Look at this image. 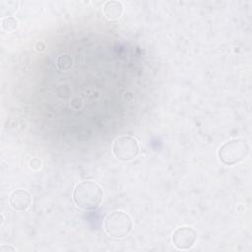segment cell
<instances>
[{
    "label": "cell",
    "instance_id": "1",
    "mask_svg": "<svg viewBox=\"0 0 252 252\" xmlns=\"http://www.w3.org/2000/svg\"><path fill=\"white\" fill-rule=\"evenodd\" d=\"M75 204L83 210L96 209L102 200V190L100 186L94 181L80 182L73 193Z\"/></svg>",
    "mask_w": 252,
    "mask_h": 252
},
{
    "label": "cell",
    "instance_id": "2",
    "mask_svg": "<svg viewBox=\"0 0 252 252\" xmlns=\"http://www.w3.org/2000/svg\"><path fill=\"white\" fill-rule=\"evenodd\" d=\"M133 223L130 216L123 211H114L107 215L104 220V229L112 237L122 238L128 235Z\"/></svg>",
    "mask_w": 252,
    "mask_h": 252
},
{
    "label": "cell",
    "instance_id": "3",
    "mask_svg": "<svg viewBox=\"0 0 252 252\" xmlns=\"http://www.w3.org/2000/svg\"><path fill=\"white\" fill-rule=\"evenodd\" d=\"M249 153V145L242 139H233L224 143L220 151L219 158L224 164L231 165L243 160Z\"/></svg>",
    "mask_w": 252,
    "mask_h": 252
},
{
    "label": "cell",
    "instance_id": "4",
    "mask_svg": "<svg viewBox=\"0 0 252 252\" xmlns=\"http://www.w3.org/2000/svg\"><path fill=\"white\" fill-rule=\"evenodd\" d=\"M113 155L120 160L130 161L139 154L138 142L130 136H122L115 140L112 146Z\"/></svg>",
    "mask_w": 252,
    "mask_h": 252
},
{
    "label": "cell",
    "instance_id": "5",
    "mask_svg": "<svg viewBox=\"0 0 252 252\" xmlns=\"http://www.w3.org/2000/svg\"><path fill=\"white\" fill-rule=\"evenodd\" d=\"M197 238L196 231L189 226H181L174 230L172 234L173 244L178 249H189L191 248Z\"/></svg>",
    "mask_w": 252,
    "mask_h": 252
},
{
    "label": "cell",
    "instance_id": "6",
    "mask_svg": "<svg viewBox=\"0 0 252 252\" xmlns=\"http://www.w3.org/2000/svg\"><path fill=\"white\" fill-rule=\"evenodd\" d=\"M31 204V194L26 190H15L10 195V205L16 211H26Z\"/></svg>",
    "mask_w": 252,
    "mask_h": 252
},
{
    "label": "cell",
    "instance_id": "7",
    "mask_svg": "<svg viewBox=\"0 0 252 252\" xmlns=\"http://www.w3.org/2000/svg\"><path fill=\"white\" fill-rule=\"evenodd\" d=\"M103 13L107 19H118L123 13V6L118 1H107L103 6Z\"/></svg>",
    "mask_w": 252,
    "mask_h": 252
},
{
    "label": "cell",
    "instance_id": "8",
    "mask_svg": "<svg viewBox=\"0 0 252 252\" xmlns=\"http://www.w3.org/2000/svg\"><path fill=\"white\" fill-rule=\"evenodd\" d=\"M19 2L13 0H1L0 1V15L2 17L10 16L14 14L18 9Z\"/></svg>",
    "mask_w": 252,
    "mask_h": 252
},
{
    "label": "cell",
    "instance_id": "9",
    "mask_svg": "<svg viewBox=\"0 0 252 252\" xmlns=\"http://www.w3.org/2000/svg\"><path fill=\"white\" fill-rule=\"evenodd\" d=\"M18 25H19V22L14 17H6L2 20V23H1L2 29L8 32L15 31L18 28Z\"/></svg>",
    "mask_w": 252,
    "mask_h": 252
},
{
    "label": "cell",
    "instance_id": "10",
    "mask_svg": "<svg viewBox=\"0 0 252 252\" xmlns=\"http://www.w3.org/2000/svg\"><path fill=\"white\" fill-rule=\"evenodd\" d=\"M57 65L61 70H67L72 66V60L68 56H60L57 59Z\"/></svg>",
    "mask_w": 252,
    "mask_h": 252
},
{
    "label": "cell",
    "instance_id": "11",
    "mask_svg": "<svg viewBox=\"0 0 252 252\" xmlns=\"http://www.w3.org/2000/svg\"><path fill=\"white\" fill-rule=\"evenodd\" d=\"M7 251H16V248H14L10 245H6V244H4L0 247V252H7Z\"/></svg>",
    "mask_w": 252,
    "mask_h": 252
}]
</instances>
